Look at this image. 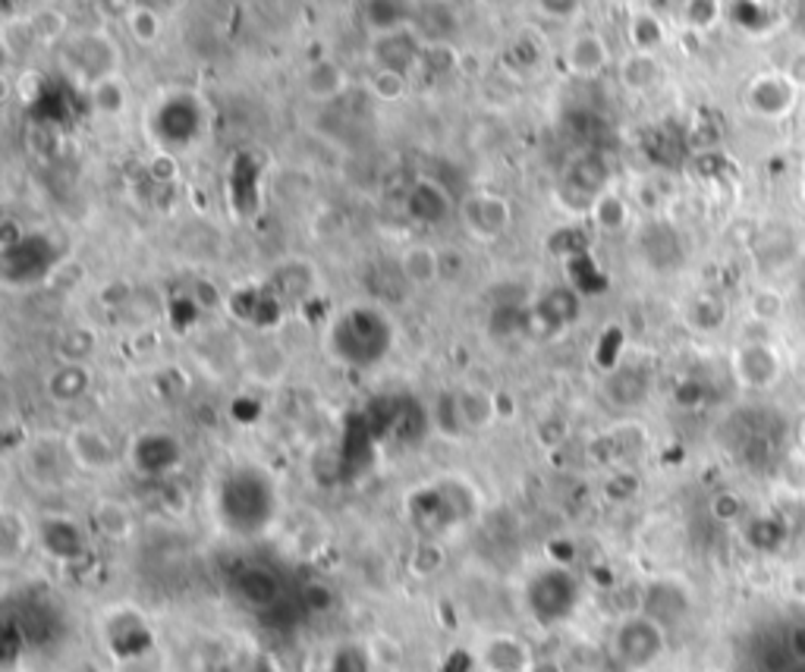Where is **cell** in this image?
Segmentation results:
<instances>
[{
  "instance_id": "33",
  "label": "cell",
  "mask_w": 805,
  "mask_h": 672,
  "mask_svg": "<svg viewBox=\"0 0 805 672\" xmlns=\"http://www.w3.org/2000/svg\"><path fill=\"white\" fill-rule=\"evenodd\" d=\"M718 16H721V3L718 0H686L683 3V20H686L690 28L705 32V28L718 23Z\"/></svg>"
},
{
  "instance_id": "40",
  "label": "cell",
  "mask_w": 805,
  "mask_h": 672,
  "mask_svg": "<svg viewBox=\"0 0 805 672\" xmlns=\"http://www.w3.org/2000/svg\"><path fill=\"white\" fill-rule=\"evenodd\" d=\"M790 653H793V657H800V660H805V625L790 635Z\"/></svg>"
},
{
  "instance_id": "2",
  "label": "cell",
  "mask_w": 805,
  "mask_h": 672,
  "mask_svg": "<svg viewBox=\"0 0 805 672\" xmlns=\"http://www.w3.org/2000/svg\"><path fill=\"white\" fill-rule=\"evenodd\" d=\"M576 597H580L576 578L563 565L538 572L526 585L528 613L538 619L541 625H551V622L570 616L573 607H576Z\"/></svg>"
},
{
  "instance_id": "16",
  "label": "cell",
  "mask_w": 805,
  "mask_h": 672,
  "mask_svg": "<svg viewBox=\"0 0 805 672\" xmlns=\"http://www.w3.org/2000/svg\"><path fill=\"white\" fill-rule=\"evenodd\" d=\"M563 186L570 192H580L585 201L591 205L601 192L611 188V167L605 158L598 155H580L566 163V173H563Z\"/></svg>"
},
{
  "instance_id": "32",
  "label": "cell",
  "mask_w": 805,
  "mask_h": 672,
  "mask_svg": "<svg viewBox=\"0 0 805 672\" xmlns=\"http://www.w3.org/2000/svg\"><path fill=\"white\" fill-rule=\"evenodd\" d=\"M35 32H32V23L28 20H7L3 23V51L7 57H20L23 51H28L35 45Z\"/></svg>"
},
{
  "instance_id": "34",
  "label": "cell",
  "mask_w": 805,
  "mask_h": 672,
  "mask_svg": "<svg viewBox=\"0 0 805 672\" xmlns=\"http://www.w3.org/2000/svg\"><path fill=\"white\" fill-rule=\"evenodd\" d=\"M752 315L758 318V321H778L780 315H783V296H780L778 290H758L749 302Z\"/></svg>"
},
{
  "instance_id": "21",
  "label": "cell",
  "mask_w": 805,
  "mask_h": 672,
  "mask_svg": "<svg viewBox=\"0 0 805 672\" xmlns=\"http://www.w3.org/2000/svg\"><path fill=\"white\" fill-rule=\"evenodd\" d=\"M686 610H690V597L680 591L676 585L661 582V585H655L651 591L645 594V610L642 613H648L651 619H658L661 625H667V622L683 616Z\"/></svg>"
},
{
  "instance_id": "29",
  "label": "cell",
  "mask_w": 805,
  "mask_h": 672,
  "mask_svg": "<svg viewBox=\"0 0 805 672\" xmlns=\"http://www.w3.org/2000/svg\"><path fill=\"white\" fill-rule=\"evenodd\" d=\"M240 594L246 597V603H255V607H271L278 600V585L268 572L261 569H249L240 575Z\"/></svg>"
},
{
  "instance_id": "31",
  "label": "cell",
  "mask_w": 805,
  "mask_h": 672,
  "mask_svg": "<svg viewBox=\"0 0 805 672\" xmlns=\"http://www.w3.org/2000/svg\"><path fill=\"white\" fill-rule=\"evenodd\" d=\"M28 23H32V32H35V38L41 45H54V41H60L70 32V20L60 10H54V7H45V10L32 13Z\"/></svg>"
},
{
  "instance_id": "20",
  "label": "cell",
  "mask_w": 805,
  "mask_h": 672,
  "mask_svg": "<svg viewBox=\"0 0 805 672\" xmlns=\"http://www.w3.org/2000/svg\"><path fill=\"white\" fill-rule=\"evenodd\" d=\"M617 76H620V85L626 91H651L661 82V63H658L655 54L630 51V54L620 60Z\"/></svg>"
},
{
  "instance_id": "7",
  "label": "cell",
  "mask_w": 805,
  "mask_h": 672,
  "mask_svg": "<svg viewBox=\"0 0 805 672\" xmlns=\"http://www.w3.org/2000/svg\"><path fill=\"white\" fill-rule=\"evenodd\" d=\"M733 375L746 390H771L780 380V355L774 346L749 340L733 352Z\"/></svg>"
},
{
  "instance_id": "38",
  "label": "cell",
  "mask_w": 805,
  "mask_h": 672,
  "mask_svg": "<svg viewBox=\"0 0 805 672\" xmlns=\"http://www.w3.org/2000/svg\"><path fill=\"white\" fill-rule=\"evenodd\" d=\"M303 603H306L312 613H325V610H331L333 603V594L328 588H318V585H308L306 591H303Z\"/></svg>"
},
{
  "instance_id": "27",
  "label": "cell",
  "mask_w": 805,
  "mask_h": 672,
  "mask_svg": "<svg viewBox=\"0 0 805 672\" xmlns=\"http://www.w3.org/2000/svg\"><path fill=\"white\" fill-rule=\"evenodd\" d=\"M444 565L447 550L441 540L422 538L416 547H413V553H410V572H413L416 578H431V575L444 572Z\"/></svg>"
},
{
  "instance_id": "35",
  "label": "cell",
  "mask_w": 805,
  "mask_h": 672,
  "mask_svg": "<svg viewBox=\"0 0 805 672\" xmlns=\"http://www.w3.org/2000/svg\"><path fill=\"white\" fill-rule=\"evenodd\" d=\"M743 512H746V503H743L733 490H721V493L711 497V515H715L718 522H723V525L743 518Z\"/></svg>"
},
{
  "instance_id": "14",
  "label": "cell",
  "mask_w": 805,
  "mask_h": 672,
  "mask_svg": "<svg viewBox=\"0 0 805 672\" xmlns=\"http://www.w3.org/2000/svg\"><path fill=\"white\" fill-rule=\"evenodd\" d=\"M38 540L45 547L48 557H54L60 563H73L85 553V538L80 525L66 515H48L38 525Z\"/></svg>"
},
{
  "instance_id": "30",
  "label": "cell",
  "mask_w": 805,
  "mask_h": 672,
  "mask_svg": "<svg viewBox=\"0 0 805 672\" xmlns=\"http://www.w3.org/2000/svg\"><path fill=\"white\" fill-rule=\"evenodd\" d=\"M0 535H3V557L13 560L28 547V522L16 510H3Z\"/></svg>"
},
{
  "instance_id": "23",
  "label": "cell",
  "mask_w": 805,
  "mask_h": 672,
  "mask_svg": "<svg viewBox=\"0 0 805 672\" xmlns=\"http://www.w3.org/2000/svg\"><path fill=\"white\" fill-rule=\"evenodd\" d=\"M365 88L375 101L381 105H397L410 95V80L403 70H390V66H375L371 76L365 80Z\"/></svg>"
},
{
  "instance_id": "6",
  "label": "cell",
  "mask_w": 805,
  "mask_h": 672,
  "mask_svg": "<svg viewBox=\"0 0 805 672\" xmlns=\"http://www.w3.org/2000/svg\"><path fill=\"white\" fill-rule=\"evenodd\" d=\"M796 95L800 88L786 73H761L746 88V108L761 120H783L796 108Z\"/></svg>"
},
{
  "instance_id": "18",
  "label": "cell",
  "mask_w": 805,
  "mask_h": 672,
  "mask_svg": "<svg viewBox=\"0 0 805 672\" xmlns=\"http://www.w3.org/2000/svg\"><path fill=\"white\" fill-rule=\"evenodd\" d=\"M456 393V408H460V421L463 430H488L498 421V393L485 390V387H460Z\"/></svg>"
},
{
  "instance_id": "25",
  "label": "cell",
  "mask_w": 805,
  "mask_h": 672,
  "mask_svg": "<svg viewBox=\"0 0 805 672\" xmlns=\"http://www.w3.org/2000/svg\"><path fill=\"white\" fill-rule=\"evenodd\" d=\"M626 35H630V45H633V51H645V54H655L661 45H664V23L655 16V13H636L633 20H630V28H626Z\"/></svg>"
},
{
  "instance_id": "11",
  "label": "cell",
  "mask_w": 805,
  "mask_h": 672,
  "mask_svg": "<svg viewBox=\"0 0 805 672\" xmlns=\"http://www.w3.org/2000/svg\"><path fill=\"white\" fill-rule=\"evenodd\" d=\"M133 465L148 478H164L180 465V443L164 430H145L133 443Z\"/></svg>"
},
{
  "instance_id": "15",
  "label": "cell",
  "mask_w": 805,
  "mask_h": 672,
  "mask_svg": "<svg viewBox=\"0 0 805 672\" xmlns=\"http://www.w3.org/2000/svg\"><path fill=\"white\" fill-rule=\"evenodd\" d=\"M92 525L108 543H126L136 538V528H139L133 506L117 497H101L92 506Z\"/></svg>"
},
{
  "instance_id": "9",
  "label": "cell",
  "mask_w": 805,
  "mask_h": 672,
  "mask_svg": "<svg viewBox=\"0 0 805 672\" xmlns=\"http://www.w3.org/2000/svg\"><path fill=\"white\" fill-rule=\"evenodd\" d=\"M611 45L598 32H580L563 48V63L576 80H598L611 66Z\"/></svg>"
},
{
  "instance_id": "3",
  "label": "cell",
  "mask_w": 805,
  "mask_h": 672,
  "mask_svg": "<svg viewBox=\"0 0 805 672\" xmlns=\"http://www.w3.org/2000/svg\"><path fill=\"white\" fill-rule=\"evenodd\" d=\"M460 223L469 233V240L481 245H495L503 240V233H510L513 227V205L488 188L469 192L460 205Z\"/></svg>"
},
{
  "instance_id": "19",
  "label": "cell",
  "mask_w": 805,
  "mask_h": 672,
  "mask_svg": "<svg viewBox=\"0 0 805 672\" xmlns=\"http://www.w3.org/2000/svg\"><path fill=\"white\" fill-rule=\"evenodd\" d=\"M588 215H591V220H595L598 233H605V236H617V233H623V230L630 227L633 208L626 205V198H623L617 188H608V192H601V195L591 201Z\"/></svg>"
},
{
  "instance_id": "28",
  "label": "cell",
  "mask_w": 805,
  "mask_h": 672,
  "mask_svg": "<svg viewBox=\"0 0 805 672\" xmlns=\"http://www.w3.org/2000/svg\"><path fill=\"white\" fill-rule=\"evenodd\" d=\"M126 28H130V38L142 45V48H151V45H158V38H161V16H158V10H151V7H133L130 13H126Z\"/></svg>"
},
{
  "instance_id": "8",
  "label": "cell",
  "mask_w": 805,
  "mask_h": 672,
  "mask_svg": "<svg viewBox=\"0 0 805 672\" xmlns=\"http://www.w3.org/2000/svg\"><path fill=\"white\" fill-rule=\"evenodd\" d=\"M535 663L532 647L516 635H488L475 650V667L481 672H532Z\"/></svg>"
},
{
  "instance_id": "22",
  "label": "cell",
  "mask_w": 805,
  "mask_h": 672,
  "mask_svg": "<svg viewBox=\"0 0 805 672\" xmlns=\"http://www.w3.org/2000/svg\"><path fill=\"white\" fill-rule=\"evenodd\" d=\"M88 98L95 110L101 117H120L130 110V85L123 82V76H108V80H98L92 88H88Z\"/></svg>"
},
{
  "instance_id": "26",
  "label": "cell",
  "mask_w": 805,
  "mask_h": 672,
  "mask_svg": "<svg viewBox=\"0 0 805 672\" xmlns=\"http://www.w3.org/2000/svg\"><path fill=\"white\" fill-rule=\"evenodd\" d=\"M98 350V333L85 323H76L70 330H63L60 343H57V355L60 362H88Z\"/></svg>"
},
{
  "instance_id": "5",
  "label": "cell",
  "mask_w": 805,
  "mask_h": 672,
  "mask_svg": "<svg viewBox=\"0 0 805 672\" xmlns=\"http://www.w3.org/2000/svg\"><path fill=\"white\" fill-rule=\"evenodd\" d=\"M66 456L70 462L88 472V475H101V472H111L117 465V447L113 440L95 425H76V428L66 433Z\"/></svg>"
},
{
  "instance_id": "4",
  "label": "cell",
  "mask_w": 805,
  "mask_h": 672,
  "mask_svg": "<svg viewBox=\"0 0 805 672\" xmlns=\"http://www.w3.org/2000/svg\"><path fill=\"white\" fill-rule=\"evenodd\" d=\"M66 63L80 73L85 88H92L98 80L120 73V45L108 32H83L70 41Z\"/></svg>"
},
{
  "instance_id": "24",
  "label": "cell",
  "mask_w": 805,
  "mask_h": 672,
  "mask_svg": "<svg viewBox=\"0 0 805 672\" xmlns=\"http://www.w3.org/2000/svg\"><path fill=\"white\" fill-rule=\"evenodd\" d=\"M648 393V377L639 368H620L608 377V396L613 405H639Z\"/></svg>"
},
{
  "instance_id": "41",
  "label": "cell",
  "mask_w": 805,
  "mask_h": 672,
  "mask_svg": "<svg viewBox=\"0 0 805 672\" xmlns=\"http://www.w3.org/2000/svg\"><path fill=\"white\" fill-rule=\"evenodd\" d=\"M532 672H563L557 663H551V660H538L535 667H532Z\"/></svg>"
},
{
  "instance_id": "37",
  "label": "cell",
  "mask_w": 805,
  "mask_h": 672,
  "mask_svg": "<svg viewBox=\"0 0 805 672\" xmlns=\"http://www.w3.org/2000/svg\"><path fill=\"white\" fill-rule=\"evenodd\" d=\"M148 173L158 183H173L180 176V163L173 161L170 155H158V158H151V163H148Z\"/></svg>"
},
{
  "instance_id": "17",
  "label": "cell",
  "mask_w": 805,
  "mask_h": 672,
  "mask_svg": "<svg viewBox=\"0 0 805 672\" xmlns=\"http://www.w3.org/2000/svg\"><path fill=\"white\" fill-rule=\"evenodd\" d=\"M92 383H95V375H92L88 362H60L48 375L45 390H48L51 403L73 405L92 393Z\"/></svg>"
},
{
  "instance_id": "39",
  "label": "cell",
  "mask_w": 805,
  "mask_h": 672,
  "mask_svg": "<svg viewBox=\"0 0 805 672\" xmlns=\"http://www.w3.org/2000/svg\"><path fill=\"white\" fill-rule=\"evenodd\" d=\"M786 76L793 80V85H796V88H805V51H800L796 57H790Z\"/></svg>"
},
{
  "instance_id": "12",
  "label": "cell",
  "mask_w": 805,
  "mask_h": 672,
  "mask_svg": "<svg viewBox=\"0 0 805 672\" xmlns=\"http://www.w3.org/2000/svg\"><path fill=\"white\" fill-rule=\"evenodd\" d=\"M350 88H353V80H350L346 66L331 60V57H321V60L308 63L306 73H303V91H306L308 101H315V105H331L337 98H343Z\"/></svg>"
},
{
  "instance_id": "13",
  "label": "cell",
  "mask_w": 805,
  "mask_h": 672,
  "mask_svg": "<svg viewBox=\"0 0 805 672\" xmlns=\"http://www.w3.org/2000/svg\"><path fill=\"white\" fill-rule=\"evenodd\" d=\"M397 268H400V277L413 290H428V286L441 283V277H444V258H441L438 245L410 243L400 252Z\"/></svg>"
},
{
  "instance_id": "36",
  "label": "cell",
  "mask_w": 805,
  "mask_h": 672,
  "mask_svg": "<svg viewBox=\"0 0 805 672\" xmlns=\"http://www.w3.org/2000/svg\"><path fill=\"white\" fill-rule=\"evenodd\" d=\"M130 298H133V283H126V280H113V283H108V286L98 293V302H101L105 308H111V311L126 308Z\"/></svg>"
},
{
  "instance_id": "10",
  "label": "cell",
  "mask_w": 805,
  "mask_h": 672,
  "mask_svg": "<svg viewBox=\"0 0 805 672\" xmlns=\"http://www.w3.org/2000/svg\"><path fill=\"white\" fill-rule=\"evenodd\" d=\"M450 215H453V198H450L447 186H441L431 176H418L406 192V217L422 227H438Z\"/></svg>"
},
{
  "instance_id": "1",
  "label": "cell",
  "mask_w": 805,
  "mask_h": 672,
  "mask_svg": "<svg viewBox=\"0 0 805 672\" xmlns=\"http://www.w3.org/2000/svg\"><path fill=\"white\" fill-rule=\"evenodd\" d=\"M613 657L620 660V667L642 672L651 663L661 660L667 647L664 625L648 613H633V616L620 619V625L613 628Z\"/></svg>"
}]
</instances>
